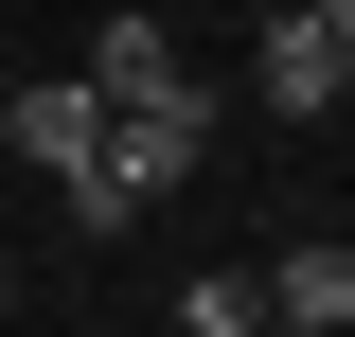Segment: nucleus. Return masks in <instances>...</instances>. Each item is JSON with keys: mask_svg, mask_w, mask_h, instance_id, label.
I'll use <instances>...</instances> for the list:
<instances>
[{"mask_svg": "<svg viewBox=\"0 0 355 337\" xmlns=\"http://www.w3.org/2000/svg\"><path fill=\"white\" fill-rule=\"evenodd\" d=\"M249 284H266V320H284V337H338V320H355V249H338V231H302V249H266Z\"/></svg>", "mask_w": 355, "mask_h": 337, "instance_id": "7ed1b4c3", "label": "nucleus"}, {"mask_svg": "<svg viewBox=\"0 0 355 337\" xmlns=\"http://www.w3.org/2000/svg\"><path fill=\"white\" fill-rule=\"evenodd\" d=\"M338 107H355V18H338Z\"/></svg>", "mask_w": 355, "mask_h": 337, "instance_id": "0eeeda50", "label": "nucleus"}, {"mask_svg": "<svg viewBox=\"0 0 355 337\" xmlns=\"http://www.w3.org/2000/svg\"><path fill=\"white\" fill-rule=\"evenodd\" d=\"M249 320H266L249 266H196V284H178V337H249Z\"/></svg>", "mask_w": 355, "mask_h": 337, "instance_id": "423d86ee", "label": "nucleus"}, {"mask_svg": "<svg viewBox=\"0 0 355 337\" xmlns=\"http://www.w3.org/2000/svg\"><path fill=\"white\" fill-rule=\"evenodd\" d=\"M196 160H214V89H160V107H107V142H89L53 196H71L89 231H142V213H160Z\"/></svg>", "mask_w": 355, "mask_h": 337, "instance_id": "f257e3e1", "label": "nucleus"}, {"mask_svg": "<svg viewBox=\"0 0 355 337\" xmlns=\"http://www.w3.org/2000/svg\"><path fill=\"white\" fill-rule=\"evenodd\" d=\"M249 337H284V320H249Z\"/></svg>", "mask_w": 355, "mask_h": 337, "instance_id": "1a4fd4ad", "label": "nucleus"}, {"mask_svg": "<svg viewBox=\"0 0 355 337\" xmlns=\"http://www.w3.org/2000/svg\"><path fill=\"white\" fill-rule=\"evenodd\" d=\"M249 89H266V107H338V18H302V0H284V18L249 36Z\"/></svg>", "mask_w": 355, "mask_h": 337, "instance_id": "20e7f679", "label": "nucleus"}, {"mask_svg": "<svg viewBox=\"0 0 355 337\" xmlns=\"http://www.w3.org/2000/svg\"><path fill=\"white\" fill-rule=\"evenodd\" d=\"M0 142H18L36 178H71L89 142H107V107H89V71H18V89H0Z\"/></svg>", "mask_w": 355, "mask_h": 337, "instance_id": "f03ea898", "label": "nucleus"}, {"mask_svg": "<svg viewBox=\"0 0 355 337\" xmlns=\"http://www.w3.org/2000/svg\"><path fill=\"white\" fill-rule=\"evenodd\" d=\"M302 18H355V0H302Z\"/></svg>", "mask_w": 355, "mask_h": 337, "instance_id": "6e6552de", "label": "nucleus"}, {"mask_svg": "<svg viewBox=\"0 0 355 337\" xmlns=\"http://www.w3.org/2000/svg\"><path fill=\"white\" fill-rule=\"evenodd\" d=\"M160 89H196L160 18H89V107H160Z\"/></svg>", "mask_w": 355, "mask_h": 337, "instance_id": "39448f33", "label": "nucleus"}]
</instances>
